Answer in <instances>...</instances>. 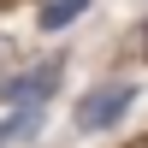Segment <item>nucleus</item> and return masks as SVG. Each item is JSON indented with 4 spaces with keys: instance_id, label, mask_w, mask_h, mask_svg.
<instances>
[{
    "instance_id": "1",
    "label": "nucleus",
    "mask_w": 148,
    "mask_h": 148,
    "mask_svg": "<svg viewBox=\"0 0 148 148\" xmlns=\"http://www.w3.org/2000/svg\"><path fill=\"white\" fill-rule=\"evenodd\" d=\"M65 83V53H42L36 65L0 77V107H47Z\"/></svg>"
},
{
    "instance_id": "2",
    "label": "nucleus",
    "mask_w": 148,
    "mask_h": 148,
    "mask_svg": "<svg viewBox=\"0 0 148 148\" xmlns=\"http://www.w3.org/2000/svg\"><path fill=\"white\" fill-rule=\"evenodd\" d=\"M136 83H101V89H89L77 101V113H71V125L83 130V136H101V130H113V125H125L130 119V107H136Z\"/></svg>"
},
{
    "instance_id": "3",
    "label": "nucleus",
    "mask_w": 148,
    "mask_h": 148,
    "mask_svg": "<svg viewBox=\"0 0 148 148\" xmlns=\"http://www.w3.org/2000/svg\"><path fill=\"white\" fill-rule=\"evenodd\" d=\"M89 6H95V0H42V6H36V30H42V36H59V30H71Z\"/></svg>"
},
{
    "instance_id": "4",
    "label": "nucleus",
    "mask_w": 148,
    "mask_h": 148,
    "mask_svg": "<svg viewBox=\"0 0 148 148\" xmlns=\"http://www.w3.org/2000/svg\"><path fill=\"white\" fill-rule=\"evenodd\" d=\"M42 125H47V107H12V113L0 119V148H12V142L36 136Z\"/></svg>"
},
{
    "instance_id": "5",
    "label": "nucleus",
    "mask_w": 148,
    "mask_h": 148,
    "mask_svg": "<svg viewBox=\"0 0 148 148\" xmlns=\"http://www.w3.org/2000/svg\"><path fill=\"white\" fill-rule=\"evenodd\" d=\"M136 47H142V59H148V18H142V30H136Z\"/></svg>"
},
{
    "instance_id": "6",
    "label": "nucleus",
    "mask_w": 148,
    "mask_h": 148,
    "mask_svg": "<svg viewBox=\"0 0 148 148\" xmlns=\"http://www.w3.org/2000/svg\"><path fill=\"white\" fill-rule=\"evenodd\" d=\"M0 59H6V36H0Z\"/></svg>"
}]
</instances>
